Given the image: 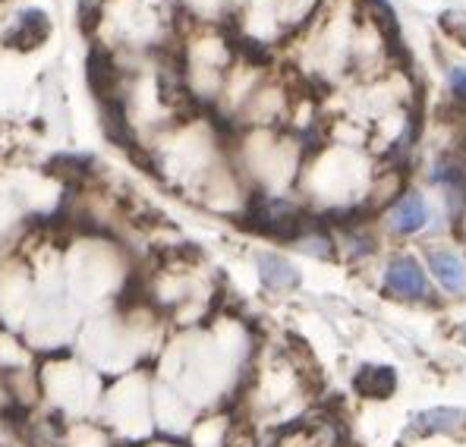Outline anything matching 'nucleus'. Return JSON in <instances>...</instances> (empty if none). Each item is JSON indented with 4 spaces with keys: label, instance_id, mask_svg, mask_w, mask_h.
<instances>
[{
    "label": "nucleus",
    "instance_id": "nucleus-4",
    "mask_svg": "<svg viewBox=\"0 0 466 447\" xmlns=\"http://www.w3.org/2000/svg\"><path fill=\"white\" fill-rule=\"evenodd\" d=\"M466 425V410H457V407H431V410H422L413 416V425L410 429L420 432V435H454Z\"/></svg>",
    "mask_w": 466,
    "mask_h": 447
},
{
    "label": "nucleus",
    "instance_id": "nucleus-5",
    "mask_svg": "<svg viewBox=\"0 0 466 447\" xmlns=\"http://www.w3.org/2000/svg\"><path fill=\"white\" fill-rule=\"evenodd\" d=\"M429 268L435 271L438 284L448 293H463L466 290V268L457 252L451 249H429Z\"/></svg>",
    "mask_w": 466,
    "mask_h": 447
},
{
    "label": "nucleus",
    "instance_id": "nucleus-6",
    "mask_svg": "<svg viewBox=\"0 0 466 447\" xmlns=\"http://www.w3.org/2000/svg\"><path fill=\"white\" fill-rule=\"evenodd\" d=\"M353 388L369 401H385L397 388V372L390 366H362L353 378Z\"/></svg>",
    "mask_w": 466,
    "mask_h": 447
},
{
    "label": "nucleus",
    "instance_id": "nucleus-3",
    "mask_svg": "<svg viewBox=\"0 0 466 447\" xmlns=\"http://www.w3.org/2000/svg\"><path fill=\"white\" fill-rule=\"evenodd\" d=\"M388 221H390V227H394V233H400V237H413V233H420L422 227L429 224L426 196H422V192H407V196L390 208Z\"/></svg>",
    "mask_w": 466,
    "mask_h": 447
},
{
    "label": "nucleus",
    "instance_id": "nucleus-7",
    "mask_svg": "<svg viewBox=\"0 0 466 447\" xmlns=\"http://www.w3.org/2000/svg\"><path fill=\"white\" fill-rule=\"evenodd\" d=\"M258 274H262V284L271 290H290L299 287V271L280 256H258Z\"/></svg>",
    "mask_w": 466,
    "mask_h": 447
},
{
    "label": "nucleus",
    "instance_id": "nucleus-2",
    "mask_svg": "<svg viewBox=\"0 0 466 447\" xmlns=\"http://www.w3.org/2000/svg\"><path fill=\"white\" fill-rule=\"evenodd\" d=\"M385 284L397 300H429L426 271H422L420 261L410 259V256L390 261L388 274H385Z\"/></svg>",
    "mask_w": 466,
    "mask_h": 447
},
{
    "label": "nucleus",
    "instance_id": "nucleus-1",
    "mask_svg": "<svg viewBox=\"0 0 466 447\" xmlns=\"http://www.w3.org/2000/svg\"><path fill=\"white\" fill-rule=\"evenodd\" d=\"M431 183L444 189V198H448V208L454 215V221L466 211V161L457 155H444L438 157L435 170H431Z\"/></svg>",
    "mask_w": 466,
    "mask_h": 447
},
{
    "label": "nucleus",
    "instance_id": "nucleus-8",
    "mask_svg": "<svg viewBox=\"0 0 466 447\" xmlns=\"http://www.w3.org/2000/svg\"><path fill=\"white\" fill-rule=\"evenodd\" d=\"M451 92L461 101H466V70H454L451 73Z\"/></svg>",
    "mask_w": 466,
    "mask_h": 447
}]
</instances>
